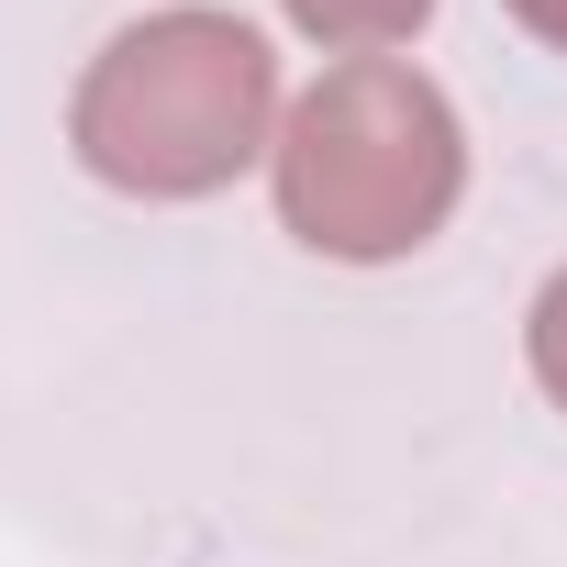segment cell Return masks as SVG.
<instances>
[{
	"label": "cell",
	"mask_w": 567,
	"mask_h": 567,
	"mask_svg": "<svg viewBox=\"0 0 567 567\" xmlns=\"http://www.w3.org/2000/svg\"><path fill=\"white\" fill-rule=\"evenodd\" d=\"M278 145V56L256 23L178 0L123 23L68 90V156L123 200H212Z\"/></svg>",
	"instance_id": "1"
},
{
	"label": "cell",
	"mask_w": 567,
	"mask_h": 567,
	"mask_svg": "<svg viewBox=\"0 0 567 567\" xmlns=\"http://www.w3.org/2000/svg\"><path fill=\"white\" fill-rule=\"evenodd\" d=\"M278 178V223L334 267H390L423 256L456 200H467V123L456 101L401 68V56H334L267 145Z\"/></svg>",
	"instance_id": "2"
},
{
	"label": "cell",
	"mask_w": 567,
	"mask_h": 567,
	"mask_svg": "<svg viewBox=\"0 0 567 567\" xmlns=\"http://www.w3.org/2000/svg\"><path fill=\"white\" fill-rule=\"evenodd\" d=\"M278 12L334 56H390V45H412L434 23V0H278Z\"/></svg>",
	"instance_id": "3"
},
{
	"label": "cell",
	"mask_w": 567,
	"mask_h": 567,
	"mask_svg": "<svg viewBox=\"0 0 567 567\" xmlns=\"http://www.w3.org/2000/svg\"><path fill=\"white\" fill-rule=\"evenodd\" d=\"M523 357H534V390L567 412V267L534 290V312H523Z\"/></svg>",
	"instance_id": "4"
},
{
	"label": "cell",
	"mask_w": 567,
	"mask_h": 567,
	"mask_svg": "<svg viewBox=\"0 0 567 567\" xmlns=\"http://www.w3.org/2000/svg\"><path fill=\"white\" fill-rule=\"evenodd\" d=\"M501 12H512L534 45H556V56H567V0H501Z\"/></svg>",
	"instance_id": "5"
}]
</instances>
